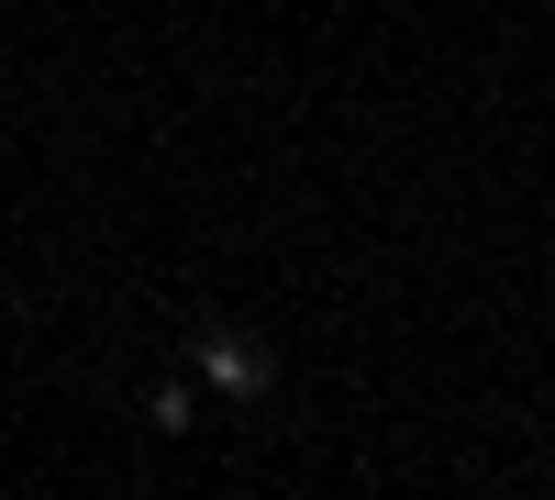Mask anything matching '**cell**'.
Masks as SVG:
<instances>
[{
  "label": "cell",
  "mask_w": 555,
  "mask_h": 500,
  "mask_svg": "<svg viewBox=\"0 0 555 500\" xmlns=\"http://www.w3.org/2000/svg\"><path fill=\"white\" fill-rule=\"evenodd\" d=\"M190 379H201L211 400H267V389H278V345H267V334H234V323H201V334H190Z\"/></svg>",
  "instance_id": "6da1fadb"
},
{
  "label": "cell",
  "mask_w": 555,
  "mask_h": 500,
  "mask_svg": "<svg viewBox=\"0 0 555 500\" xmlns=\"http://www.w3.org/2000/svg\"><path fill=\"white\" fill-rule=\"evenodd\" d=\"M145 434H167V445L201 434V379H156V389H145Z\"/></svg>",
  "instance_id": "7a4b0ae2"
}]
</instances>
